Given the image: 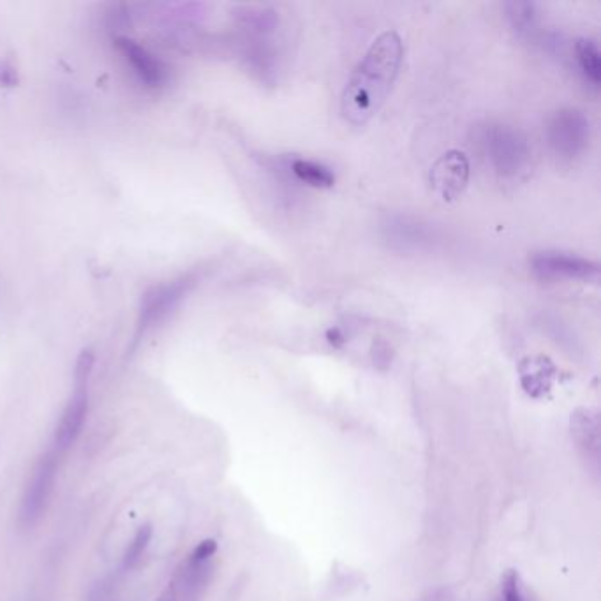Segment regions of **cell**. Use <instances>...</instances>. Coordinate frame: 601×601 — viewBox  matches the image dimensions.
Segmentation results:
<instances>
[{
	"label": "cell",
	"mask_w": 601,
	"mask_h": 601,
	"mask_svg": "<svg viewBox=\"0 0 601 601\" xmlns=\"http://www.w3.org/2000/svg\"><path fill=\"white\" fill-rule=\"evenodd\" d=\"M402 55V39L395 30H385L372 41L342 92V115L349 124L365 126L381 110L399 76Z\"/></svg>",
	"instance_id": "obj_1"
},
{
	"label": "cell",
	"mask_w": 601,
	"mask_h": 601,
	"mask_svg": "<svg viewBox=\"0 0 601 601\" xmlns=\"http://www.w3.org/2000/svg\"><path fill=\"white\" fill-rule=\"evenodd\" d=\"M485 145L494 168L505 177L519 175L520 171L526 170L531 159V147L526 136L510 126L499 124L489 127Z\"/></svg>",
	"instance_id": "obj_2"
},
{
	"label": "cell",
	"mask_w": 601,
	"mask_h": 601,
	"mask_svg": "<svg viewBox=\"0 0 601 601\" xmlns=\"http://www.w3.org/2000/svg\"><path fill=\"white\" fill-rule=\"evenodd\" d=\"M194 284H196L194 275H182L175 281L164 282L152 288L149 293H145V297L141 300L138 332L145 334L150 328L166 320L168 314L182 302V298L193 290Z\"/></svg>",
	"instance_id": "obj_3"
},
{
	"label": "cell",
	"mask_w": 601,
	"mask_h": 601,
	"mask_svg": "<svg viewBox=\"0 0 601 601\" xmlns=\"http://www.w3.org/2000/svg\"><path fill=\"white\" fill-rule=\"evenodd\" d=\"M57 469H59V457L55 452L46 453L36 464L29 485L23 494L22 510H20L23 526H34L41 519L52 494Z\"/></svg>",
	"instance_id": "obj_4"
},
{
	"label": "cell",
	"mask_w": 601,
	"mask_h": 601,
	"mask_svg": "<svg viewBox=\"0 0 601 601\" xmlns=\"http://www.w3.org/2000/svg\"><path fill=\"white\" fill-rule=\"evenodd\" d=\"M552 149L564 157L579 156L589 141V120L584 113L564 108L552 115L547 126Z\"/></svg>",
	"instance_id": "obj_5"
},
{
	"label": "cell",
	"mask_w": 601,
	"mask_h": 601,
	"mask_svg": "<svg viewBox=\"0 0 601 601\" xmlns=\"http://www.w3.org/2000/svg\"><path fill=\"white\" fill-rule=\"evenodd\" d=\"M531 268L545 281H598L600 267L594 261L564 253H540L533 256Z\"/></svg>",
	"instance_id": "obj_6"
},
{
	"label": "cell",
	"mask_w": 601,
	"mask_h": 601,
	"mask_svg": "<svg viewBox=\"0 0 601 601\" xmlns=\"http://www.w3.org/2000/svg\"><path fill=\"white\" fill-rule=\"evenodd\" d=\"M431 186L445 201H452L461 196L468 186L469 161L461 150H448L432 164Z\"/></svg>",
	"instance_id": "obj_7"
},
{
	"label": "cell",
	"mask_w": 601,
	"mask_h": 601,
	"mask_svg": "<svg viewBox=\"0 0 601 601\" xmlns=\"http://www.w3.org/2000/svg\"><path fill=\"white\" fill-rule=\"evenodd\" d=\"M87 413H89V379H75V392L60 416L53 438L55 448L59 452H64L75 443L82 432Z\"/></svg>",
	"instance_id": "obj_8"
},
{
	"label": "cell",
	"mask_w": 601,
	"mask_h": 601,
	"mask_svg": "<svg viewBox=\"0 0 601 601\" xmlns=\"http://www.w3.org/2000/svg\"><path fill=\"white\" fill-rule=\"evenodd\" d=\"M115 45L119 48L127 62L131 64L140 82L149 89H159L168 83L170 69L163 60L157 59L154 53H150L145 46H140L136 41L129 38L117 36Z\"/></svg>",
	"instance_id": "obj_9"
},
{
	"label": "cell",
	"mask_w": 601,
	"mask_h": 601,
	"mask_svg": "<svg viewBox=\"0 0 601 601\" xmlns=\"http://www.w3.org/2000/svg\"><path fill=\"white\" fill-rule=\"evenodd\" d=\"M519 371L524 390L533 397H542L547 394L556 378V367L549 358L542 357V355L524 358Z\"/></svg>",
	"instance_id": "obj_10"
},
{
	"label": "cell",
	"mask_w": 601,
	"mask_h": 601,
	"mask_svg": "<svg viewBox=\"0 0 601 601\" xmlns=\"http://www.w3.org/2000/svg\"><path fill=\"white\" fill-rule=\"evenodd\" d=\"M572 432L575 439H577V443H579L580 450L598 468V461H600V422H598V415L591 409H579L575 415H572Z\"/></svg>",
	"instance_id": "obj_11"
},
{
	"label": "cell",
	"mask_w": 601,
	"mask_h": 601,
	"mask_svg": "<svg viewBox=\"0 0 601 601\" xmlns=\"http://www.w3.org/2000/svg\"><path fill=\"white\" fill-rule=\"evenodd\" d=\"M293 173L297 179L305 182L307 186L316 187V189H328L335 184V175L325 164L314 163L309 159H295L293 164Z\"/></svg>",
	"instance_id": "obj_12"
},
{
	"label": "cell",
	"mask_w": 601,
	"mask_h": 601,
	"mask_svg": "<svg viewBox=\"0 0 601 601\" xmlns=\"http://www.w3.org/2000/svg\"><path fill=\"white\" fill-rule=\"evenodd\" d=\"M577 60H579L580 69L586 75L587 80L598 85L601 80V60L600 48L594 43L593 39H579L575 45Z\"/></svg>",
	"instance_id": "obj_13"
},
{
	"label": "cell",
	"mask_w": 601,
	"mask_h": 601,
	"mask_svg": "<svg viewBox=\"0 0 601 601\" xmlns=\"http://www.w3.org/2000/svg\"><path fill=\"white\" fill-rule=\"evenodd\" d=\"M150 538H152V527L143 526L136 531L133 542L129 543L126 554H124V568L131 570L136 564L140 563L141 556L149 547Z\"/></svg>",
	"instance_id": "obj_14"
},
{
	"label": "cell",
	"mask_w": 601,
	"mask_h": 601,
	"mask_svg": "<svg viewBox=\"0 0 601 601\" xmlns=\"http://www.w3.org/2000/svg\"><path fill=\"white\" fill-rule=\"evenodd\" d=\"M510 9V18L513 25L519 30H529L535 23V6L527 4V2H512L508 4Z\"/></svg>",
	"instance_id": "obj_15"
},
{
	"label": "cell",
	"mask_w": 601,
	"mask_h": 601,
	"mask_svg": "<svg viewBox=\"0 0 601 601\" xmlns=\"http://www.w3.org/2000/svg\"><path fill=\"white\" fill-rule=\"evenodd\" d=\"M503 601H524L520 591L519 575L515 572L506 573L503 580Z\"/></svg>",
	"instance_id": "obj_16"
},
{
	"label": "cell",
	"mask_w": 601,
	"mask_h": 601,
	"mask_svg": "<svg viewBox=\"0 0 601 601\" xmlns=\"http://www.w3.org/2000/svg\"><path fill=\"white\" fill-rule=\"evenodd\" d=\"M16 82H18V78H16L15 69L9 66L8 62H2V60H0V85L13 87Z\"/></svg>",
	"instance_id": "obj_17"
},
{
	"label": "cell",
	"mask_w": 601,
	"mask_h": 601,
	"mask_svg": "<svg viewBox=\"0 0 601 601\" xmlns=\"http://www.w3.org/2000/svg\"><path fill=\"white\" fill-rule=\"evenodd\" d=\"M327 339L334 348H342L346 344V335L339 327L330 328L327 332Z\"/></svg>",
	"instance_id": "obj_18"
}]
</instances>
